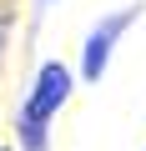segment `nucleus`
Returning a JSON list of instances; mask_svg holds the SVG:
<instances>
[{
    "label": "nucleus",
    "mask_w": 146,
    "mask_h": 151,
    "mask_svg": "<svg viewBox=\"0 0 146 151\" xmlns=\"http://www.w3.org/2000/svg\"><path fill=\"white\" fill-rule=\"evenodd\" d=\"M70 96V70L60 65V60H50V65H40V76H35V91H30V101H25V121H50V111L60 106Z\"/></svg>",
    "instance_id": "1"
},
{
    "label": "nucleus",
    "mask_w": 146,
    "mask_h": 151,
    "mask_svg": "<svg viewBox=\"0 0 146 151\" xmlns=\"http://www.w3.org/2000/svg\"><path fill=\"white\" fill-rule=\"evenodd\" d=\"M141 15V5H126L121 15H106L96 30H91V40H86V60H81V76H86V81H96V76L106 70V55H111V45H116V35L131 25Z\"/></svg>",
    "instance_id": "2"
}]
</instances>
